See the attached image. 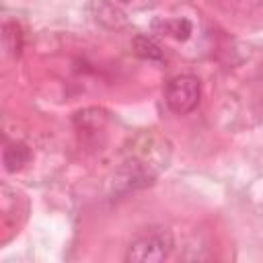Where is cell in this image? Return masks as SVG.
I'll return each mask as SVG.
<instances>
[{
	"instance_id": "obj_3",
	"label": "cell",
	"mask_w": 263,
	"mask_h": 263,
	"mask_svg": "<svg viewBox=\"0 0 263 263\" xmlns=\"http://www.w3.org/2000/svg\"><path fill=\"white\" fill-rule=\"evenodd\" d=\"M29 156H31V152H29V148L25 144H10L4 150V166H6V171L8 173L21 171L27 164Z\"/></svg>"
},
{
	"instance_id": "obj_6",
	"label": "cell",
	"mask_w": 263,
	"mask_h": 263,
	"mask_svg": "<svg viewBox=\"0 0 263 263\" xmlns=\"http://www.w3.org/2000/svg\"><path fill=\"white\" fill-rule=\"evenodd\" d=\"M134 47H136V53L140 58H144V60H162L160 47L152 39H148V37H136Z\"/></svg>"
},
{
	"instance_id": "obj_2",
	"label": "cell",
	"mask_w": 263,
	"mask_h": 263,
	"mask_svg": "<svg viewBox=\"0 0 263 263\" xmlns=\"http://www.w3.org/2000/svg\"><path fill=\"white\" fill-rule=\"evenodd\" d=\"M173 251V236L164 230L148 232L132 240L125 253V261L134 263H158L164 261Z\"/></svg>"
},
{
	"instance_id": "obj_4",
	"label": "cell",
	"mask_w": 263,
	"mask_h": 263,
	"mask_svg": "<svg viewBox=\"0 0 263 263\" xmlns=\"http://www.w3.org/2000/svg\"><path fill=\"white\" fill-rule=\"evenodd\" d=\"M156 29H160L162 31V35H171V37H175V39H187L189 37V33H191V25H189V21H181V18H177V21H164V23H156Z\"/></svg>"
},
{
	"instance_id": "obj_1",
	"label": "cell",
	"mask_w": 263,
	"mask_h": 263,
	"mask_svg": "<svg viewBox=\"0 0 263 263\" xmlns=\"http://www.w3.org/2000/svg\"><path fill=\"white\" fill-rule=\"evenodd\" d=\"M199 95H201V84L197 76L191 74H179L171 78L164 88V101L168 109L177 115L191 113L199 103Z\"/></svg>"
},
{
	"instance_id": "obj_5",
	"label": "cell",
	"mask_w": 263,
	"mask_h": 263,
	"mask_svg": "<svg viewBox=\"0 0 263 263\" xmlns=\"http://www.w3.org/2000/svg\"><path fill=\"white\" fill-rule=\"evenodd\" d=\"M2 39H4V47L8 49V53H12V55L21 53V49H23V33L14 23H6L4 25Z\"/></svg>"
}]
</instances>
